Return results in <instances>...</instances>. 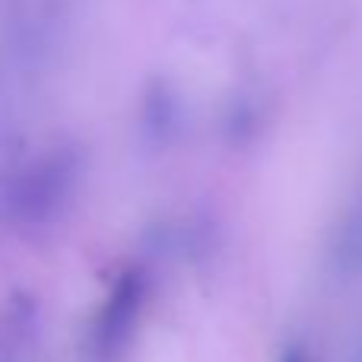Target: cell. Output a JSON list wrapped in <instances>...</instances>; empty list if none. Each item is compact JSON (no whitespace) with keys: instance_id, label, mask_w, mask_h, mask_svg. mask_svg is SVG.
Listing matches in <instances>:
<instances>
[{"instance_id":"obj_1","label":"cell","mask_w":362,"mask_h":362,"mask_svg":"<svg viewBox=\"0 0 362 362\" xmlns=\"http://www.w3.org/2000/svg\"><path fill=\"white\" fill-rule=\"evenodd\" d=\"M146 302H150V276L144 267L131 264L115 276L108 296L102 299L93 325L86 334L89 362H118L131 350L137 327L144 321Z\"/></svg>"},{"instance_id":"obj_2","label":"cell","mask_w":362,"mask_h":362,"mask_svg":"<svg viewBox=\"0 0 362 362\" xmlns=\"http://www.w3.org/2000/svg\"><path fill=\"white\" fill-rule=\"evenodd\" d=\"M64 194H67V172L48 165L45 172H35L16 185L13 210L23 219H45L64 204Z\"/></svg>"},{"instance_id":"obj_3","label":"cell","mask_w":362,"mask_h":362,"mask_svg":"<svg viewBox=\"0 0 362 362\" xmlns=\"http://www.w3.org/2000/svg\"><path fill=\"white\" fill-rule=\"evenodd\" d=\"M283 362H305V356H302L299 350H289L286 356H283Z\"/></svg>"}]
</instances>
